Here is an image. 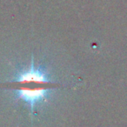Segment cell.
Returning a JSON list of instances; mask_svg holds the SVG:
<instances>
[{
	"instance_id": "cell-1",
	"label": "cell",
	"mask_w": 127,
	"mask_h": 127,
	"mask_svg": "<svg viewBox=\"0 0 127 127\" xmlns=\"http://www.w3.org/2000/svg\"><path fill=\"white\" fill-rule=\"evenodd\" d=\"M13 85L17 97L26 103L32 111L37 104L47 99L50 91L59 87L44 70L36 68L33 59L28 70L18 73Z\"/></svg>"
}]
</instances>
